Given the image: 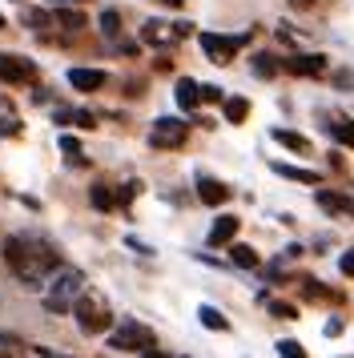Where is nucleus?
<instances>
[{"instance_id":"23","label":"nucleus","mask_w":354,"mask_h":358,"mask_svg":"<svg viewBox=\"0 0 354 358\" xmlns=\"http://www.w3.org/2000/svg\"><path fill=\"white\" fill-rule=\"evenodd\" d=\"M89 201H93L97 210H113V201H117V197L109 194V185H93V194H89Z\"/></svg>"},{"instance_id":"18","label":"nucleus","mask_w":354,"mask_h":358,"mask_svg":"<svg viewBox=\"0 0 354 358\" xmlns=\"http://www.w3.org/2000/svg\"><path fill=\"white\" fill-rule=\"evenodd\" d=\"M197 318H201V326H209V330H229L225 314H222V310H213V306H201V310H197Z\"/></svg>"},{"instance_id":"1","label":"nucleus","mask_w":354,"mask_h":358,"mask_svg":"<svg viewBox=\"0 0 354 358\" xmlns=\"http://www.w3.org/2000/svg\"><path fill=\"white\" fill-rule=\"evenodd\" d=\"M4 262L29 286H45L48 278L61 270V254L48 242H41V238H8L4 242Z\"/></svg>"},{"instance_id":"36","label":"nucleus","mask_w":354,"mask_h":358,"mask_svg":"<svg viewBox=\"0 0 354 358\" xmlns=\"http://www.w3.org/2000/svg\"><path fill=\"white\" fill-rule=\"evenodd\" d=\"M153 4H165V8H181L185 0H153Z\"/></svg>"},{"instance_id":"7","label":"nucleus","mask_w":354,"mask_h":358,"mask_svg":"<svg viewBox=\"0 0 354 358\" xmlns=\"http://www.w3.org/2000/svg\"><path fill=\"white\" fill-rule=\"evenodd\" d=\"M193 24H161V20H149L141 29V41L145 45H174L181 36H190Z\"/></svg>"},{"instance_id":"25","label":"nucleus","mask_w":354,"mask_h":358,"mask_svg":"<svg viewBox=\"0 0 354 358\" xmlns=\"http://www.w3.org/2000/svg\"><path fill=\"white\" fill-rule=\"evenodd\" d=\"M57 24H64V29H73V33H77V29H85V17L64 8V13H57Z\"/></svg>"},{"instance_id":"35","label":"nucleus","mask_w":354,"mask_h":358,"mask_svg":"<svg viewBox=\"0 0 354 358\" xmlns=\"http://www.w3.org/2000/svg\"><path fill=\"white\" fill-rule=\"evenodd\" d=\"M29 24H32V29H45V24H48V17H45V13H32V17H29Z\"/></svg>"},{"instance_id":"39","label":"nucleus","mask_w":354,"mask_h":358,"mask_svg":"<svg viewBox=\"0 0 354 358\" xmlns=\"http://www.w3.org/2000/svg\"><path fill=\"white\" fill-rule=\"evenodd\" d=\"M0 29H4V17H0Z\"/></svg>"},{"instance_id":"6","label":"nucleus","mask_w":354,"mask_h":358,"mask_svg":"<svg viewBox=\"0 0 354 358\" xmlns=\"http://www.w3.org/2000/svg\"><path fill=\"white\" fill-rule=\"evenodd\" d=\"M109 346L113 350H149V346H153V330L141 326V322H125L121 330L109 334Z\"/></svg>"},{"instance_id":"4","label":"nucleus","mask_w":354,"mask_h":358,"mask_svg":"<svg viewBox=\"0 0 354 358\" xmlns=\"http://www.w3.org/2000/svg\"><path fill=\"white\" fill-rule=\"evenodd\" d=\"M246 45V36H222V33H201V49H206V57L213 61V65H229L234 57H238V49Z\"/></svg>"},{"instance_id":"30","label":"nucleus","mask_w":354,"mask_h":358,"mask_svg":"<svg viewBox=\"0 0 354 358\" xmlns=\"http://www.w3.org/2000/svg\"><path fill=\"white\" fill-rule=\"evenodd\" d=\"M197 93H201V101H209V105L222 101V89H218V85H197Z\"/></svg>"},{"instance_id":"28","label":"nucleus","mask_w":354,"mask_h":358,"mask_svg":"<svg viewBox=\"0 0 354 358\" xmlns=\"http://www.w3.org/2000/svg\"><path fill=\"white\" fill-rule=\"evenodd\" d=\"M270 314L274 318H298V310L290 306V302H270Z\"/></svg>"},{"instance_id":"13","label":"nucleus","mask_w":354,"mask_h":358,"mask_svg":"<svg viewBox=\"0 0 354 358\" xmlns=\"http://www.w3.org/2000/svg\"><path fill=\"white\" fill-rule=\"evenodd\" d=\"M274 173H278V178H290V181H302V185H318V169H298V165H282V162H274L270 165Z\"/></svg>"},{"instance_id":"33","label":"nucleus","mask_w":354,"mask_h":358,"mask_svg":"<svg viewBox=\"0 0 354 358\" xmlns=\"http://www.w3.org/2000/svg\"><path fill=\"white\" fill-rule=\"evenodd\" d=\"M36 358H73V355H61V350H52V346H36Z\"/></svg>"},{"instance_id":"17","label":"nucleus","mask_w":354,"mask_h":358,"mask_svg":"<svg viewBox=\"0 0 354 358\" xmlns=\"http://www.w3.org/2000/svg\"><path fill=\"white\" fill-rule=\"evenodd\" d=\"M222 109H225V121H229V125H241V121L250 117V101L246 97H229Z\"/></svg>"},{"instance_id":"2","label":"nucleus","mask_w":354,"mask_h":358,"mask_svg":"<svg viewBox=\"0 0 354 358\" xmlns=\"http://www.w3.org/2000/svg\"><path fill=\"white\" fill-rule=\"evenodd\" d=\"M80 290H85V274H80V270H57L52 286H45V310L69 314L73 302L80 298Z\"/></svg>"},{"instance_id":"31","label":"nucleus","mask_w":354,"mask_h":358,"mask_svg":"<svg viewBox=\"0 0 354 358\" xmlns=\"http://www.w3.org/2000/svg\"><path fill=\"white\" fill-rule=\"evenodd\" d=\"M137 194H141V181H129V185H121V206H129Z\"/></svg>"},{"instance_id":"14","label":"nucleus","mask_w":354,"mask_h":358,"mask_svg":"<svg viewBox=\"0 0 354 358\" xmlns=\"http://www.w3.org/2000/svg\"><path fill=\"white\" fill-rule=\"evenodd\" d=\"M318 206L330 213H354V201L342 194H330V189H318Z\"/></svg>"},{"instance_id":"37","label":"nucleus","mask_w":354,"mask_h":358,"mask_svg":"<svg viewBox=\"0 0 354 358\" xmlns=\"http://www.w3.org/2000/svg\"><path fill=\"white\" fill-rule=\"evenodd\" d=\"M141 358H165V355H157V350H153V346H149V350H141Z\"/></svg>"},{"instance_id":"16","label":"nucleus","mask_w":354,"mask_h":358,"mask_svg":"<svg viewBox=\"0 0 354 358\" xmlns=\"http://www.w3.org/2000/svg\"><path fill=\"white\" fill-rule=\"evenodd\" d=\"M274 141L294 149V153H310V141H306L302 133H294V129H274Z\"/></svg>"},{"instance_id":"29","label":"nucleus","mask_w":354,"mask_h":358,"mask_svg":"<svg viewBox=\"0 0 354 358\" xmlns=\"http://www.w3.org/2000/svg\"><path fill=\"white\" fill-rule=\"evenodd\" d=\"M20 133V121L16 117H0V137H16Z\"/></svg>"},{"instance_id":"20","label":"nucleus","mask_w":354,"mask_h":358,"mask_svg":"<svg viewBox=\"0 0 354 358\" xmlns=\"http://www.w3.org/2000/svg\"><path fill=\"white\" fill-rule=\"evenodd\" d=\"M326 129H330L334 141H342V145L354 149V121H334V125H326Z\"/></svg>"},{"instance_id":"8","label":"nucleus","mask_w":354,"mask_h":358,"mask_svg":"<svg viewBox=\"0 0 354 358\" xmlns=\"http://www.w3.org/2000/svg\"><path fill=\"white\" fill-rule=\"evenodd\" d=\"M36 77V65L24 61V57H8V52H0V81L8 85H24Z\"/></svg>"},{"instance_id":"5","label":"nucleus","mask_w":354,"mask_h":358,"mask_svg":"<svg viewBox=\"0 0 354 358\" xmlns=\"http://www.w3.org/2000/svg\"><path fill=\"white\" fill-rule=\"evenodd\" d=\"M185 133H190L185 121H177V117H161V121H153V129H149V145L153 149H177L181 141H185Z\"/></svg>"},{"instance_id":"10","label":"nucleus","mask_w":354,"mask_h":358,"mask_svg":"<svg viewBox=\"0 0 354 358\" xmlns=\"http://www.w3.org/2000/svg\"><path fill=\"white\" fill-rule=\"evenodd\" d=\"M238 226H241V222L234 217V213H222V217L209 226V238H206V242H209V245H229V242H234V234H238Z\"/></svg>"},{"instance_id":"9","label":"nucleus","mask_w":354,"mask_h":358,"mask_svg":"<svg viewBox=\"0 0 354 358\" xmlns=\"http://www.w3.org/2000/svg\"><path fill=\"white\" fill-rule=\"evenodd\" d=\"M278 65L286 69V73H294V77H318V73H326V57H290V61H278Z\"/></svg>"},{"instance_id":"15","label":"nucleus","mask_w":354,"mask_h":358,"mask_svg":"<svg viewBox=\"0 0 354 358\" xmlns=\"http://www.w3.org/2000/svg\"><path fill=\"white\" fill-rule=\"evenodd\" d=\"M177 105H181V109H197V105H201L197 81H190V77H181V81H177Z\"/></svg>"},{"instance_id":"11","label":"nucleus","mask_w":354,"mask_h":358,"mask_svg":"<svg viewBox=\"0 0 354 358\" xmlns=\"http://www.w3.org/2000/svg\"><path fill=\"white\" fill-rule=\"evenodd\" d=\"M69 85L80 89V93H93V89L105 85V73L101 69H69Z\"/></svg>"},{"instance_id":"27","label":"nucleus","mask_w":354,"mask_h":358,"mask_svg":"<svg viewBox=\"0 0 354 358\" xmlns=\"http://www.w3.org/2000/svg\"><path fill=\"white\" fill-rule=\"evenodd\" d=\"M69 121H77L80 129H93V125H97V117L89 113V109H77V113H69Z\"/></svg>"},{"instance_id":"34","label":"nucleus","mask_w":354,"mask_h":358,"mask_svg":"<svg viewBox=\"0 0 354 358\" xmlns=\"http://www.w3.org/2000/svg\"><path fill=\"white\" fill-rule=\"evenodd\" d=\"M13 346H16L13 334H0V355H13Z\"/></svg>"},{"instance_id":"24","label":"nucleus","mask_w":354,"mask_h":358,"mask_svg":"<svg viewBox=\"0 0 354 358\" xmlns=\"http://www.w3.org/2000/svg\"><path fill=\"white\" fill-rule=\"evenodd\" d=\"M278 355H282V358H306V350H302V342L282 338V342H278Z\"/></svg>"},{"instance_id":"26","label":"nucleus","mask_w":354,"mask_h":358,"mask_svg":"<svg viewBox=\"0 0 354 358\" xmlns=\"http://www.w3.org/2000/svg\"><path fill=\"white\" fill-rule=\"evenodd\" d=\"M61 149L69 153V162H85V157H80V141H77V137H69V133H64V137H61Z\"/></svg>"},{"instance_id":"3","label":"nucleus","mask_w":354,"mask_h":358,"mask_svg":"<svg viewBox=\"0 0 354 358\" xmlns=\"http://www.w3.org/2000/svg\"><path fill=\"white\" fill-rule=\"evenodd\" d=\"M69 314L80 322V330H85V334H101V330L113 322L109 306H105L97 294H89V290H80V298L73 302V310H69Z\"/></svg>"},{"instance_id":"12","label":"nucleus","mask_w":354,"mask_h":358,"mask_svg":"<svg viewBox=\"0 0 354 358\" xmlns=\"http://www.w3.org/2000/svg\"><path fill=\"white\" fill-rule=\"evenodd\" d=\"M197 197H201L206 206H222V201H229V189H225L218 178H197Z\"/></svg>"},{"instance_id":"21","label":"nucleus","mask_w":354,"mask_h":358,"mask_svg":"<svg viewBox=\"0 0 354 358\" xmlns=\"http://www.w3.org/2000/svg\"><path fill=\"white\" fill-rule=\"evenodd\" d=\"M101 33L105 36L121 33V13H117V8H105V13H101Z\"/></svg>"},{"instance_id":"32","label":"nucleus","mask_w":354,"mask_h":358,"mask_svg":"<svg viewBox=\"0 0 354 358\" xmlns=\"http://www.w3.org/2000/svg\"><path fill=\"white\" fill-rule=\"evenodd\" d=\"M338 270H342L346 278H354V250H346V254L338 258Z\"/></svg>"},{"instance_id":"38","label":"nucleus","mask_w":354,"mask_h":358,"mask_svg":"<svg viewBox=\"0 0 354 358\" xmlns=\"http://www.w3.org/2000/svg\"><path fill=\"white\" fill-rule=\"evenodd\" d=\"M290 4H298V8H306V4H310V0H290Z\"/></svg>"},{"instance_id":"22","label":"nucleus","mask_w":354,"mask_h":358,"mask_svg":"<svg viewBox=\"0 0 354 358\" xmlns=\"http://www.w3.org/2000/svg\"><path fill=\"white\" fill-rule=\"evenodd\" d=\"M278 69H282V65L274 61L270 52H257V57H254V73H257V77H274Z\"/></svg>"},{"instance_id":"19","label":"nucleus","mask_w":354,"mask_h":358,"mask_svg":"<svg viewBox=\"0 0 354 358\" xmlns=\"http://www.w3.org/2000/svg\"><path fill=\"white\" fill-rule=\"evenodd\" d=\"M229 258H234V266H241V270H254L257 266V254L250 245H229Z\"/></svg>"}]
</instances>
